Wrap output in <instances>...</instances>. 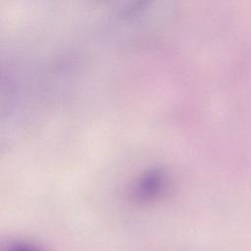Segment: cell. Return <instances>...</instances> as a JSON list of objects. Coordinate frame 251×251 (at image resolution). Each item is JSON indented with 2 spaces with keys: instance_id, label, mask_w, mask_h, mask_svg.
I'll list each match as a JSON object with an SVG mask.
<instances>
[{
  "instance_id": "6da1fadb",
  "label": "cell",
  "mask_w": 251,
  "mask_h": 251,
  "mask_svg": "<svg viewBox=\"0 0 251 251\" xmlns=\"http://www.w3.org/2000/svg\"><path fill=\"white\" fill-rule=\"evenodd\" d=\"M168 184V176L161 169H152L143 173L135 181L133 195L146 200L158 195Z\"/></svg>"
}]
</instances>
